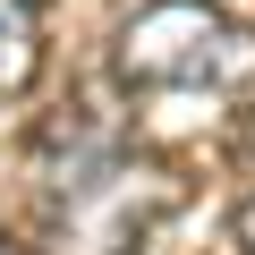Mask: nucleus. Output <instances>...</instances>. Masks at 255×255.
I'll use <instances>...</instances> for the list:
<instances>
[{
    "label": "nucleus",
    "instance_id": "5",
    "mask_svg": "<svg viewBox=\"0 0 255 255\" xmlns=\"http://www.w3.org/2000/svg\"><path fill=\"white\" fill-rule=\"evenodd\" d=\"M0 255H26V247H17V238H0Z\"/></svg>",
    "mask_w": 255,
    "mask_h": 255
},
{
    "label": "nucleus",
    "instance_id": "3",
    "mask_svg": "<svg viewBox=\"0 0 255 255\" xmlns=\"http://www.w3.org/2000/svg\"><path fill=\"white\" fill-rule=\"evenodd\" d=\"M43 77V0H0V94Z\"/></svg>",
    "mask_w": 255,
    "mask_h": 255
},
{
    "label": "nucleus",
    "instance_id": "4",
    "mask_svg": "<svg viewBox=\"0 0 255 255\" xmlns=\"http://www.w3.org/2000/svg\"><path fill=\"white\" fill-rule=\"evenodd\" d=\"M238 247H247V255H255V196H247V204H238Z\"/></svg>",
    "mask_w": 255,
    "mask_h": 255
},
{
    "label": "nucleus",
    "instance_id": "2",
    "mask_svg": "<svg viewBox=\"0 0 255 255\" xmlns=\"http://www.w3.org/2000/svg\"><path fill=\"white\" fill-rule=\"evenodd\" d=\"M128 94H170V102H247L255 94V34L204 0H153L119 26L111 51Z\"/></svg>",
    "mask_w": 255,
    "mask_h": 255
},
{
    "label": "nucleus",
    "instance_id": "1",
    "mask_svg": "<svg viewBox=\"0 0 255 255\" xmlns=\"http://www.w3.org/2000/svg\"><path fill=\"white\" fill-rule=\"evenodd\" d=\"M179 204V179L145 162L111 119H77L43 153V221L51 255H128L145 247V230Z\"/></svg>",
    "mask_w": 255,
    "mask_h": 255
}]
</instances>
